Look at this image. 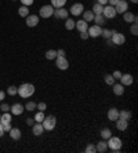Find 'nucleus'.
<instances>
[{
    "mask_svg": "<svg viewBox=\"0 0 138 153\" xmlns=\"http://www.w3.org/2000/svg\"><path fill=\"white\" fill-rule=\"evenodd\" d=\"M109 137H112V131H110L109 128H104L102 131H101V138H102V139H108Z\"/></svg>",
    "mask_w": 138,
    "mask_h": 153,
    "instance_id": "obj_35",
    "label": "nucleus"
},
{
    "mask_svg": "<svg viewBox=\"0 0 138 153\" xmlns=\"http://www.w3.org/2000/svg\"><path fill=\"white\" fill-rule=\"evenodd\" d=\"M36 109H37V111L44 112V111L47 109V103H46V102H39V103H36Z\"/></svg>",
    "mask_w": 138,
    "mask_h": 153,
    "instance_id": "obj_40",
    "label": "nucleus"
},
{
    "mask_svg": "<svg viewBox=\"0 0 138 153\" xmlns=\"http://www.w3.org/2000/svg\"><path fill=\"white\" fill-rule=\"evenodd\" d=\"M0 123H1V124L11 123V113H8V112H3L1 117H0Z\"/></svg>",
    "mask_w": 138,
    "mask_h": 153,
    "instance_id": "obj_28",
    "label": "nucleus"
},
{
    "mask_svg": "<svg viewBox=\"0 0 138 153\" xmlns=\"http://www.w3.org/2000/svg\"><path fill=\"white\" fill-rule=\"evenodd\" d=\"M8 134H10V137L13 139H15V141H18V139L22 137L21 130H19V128H11L10 131H8Z\"/></svg>",
    "mask_w": 138,
    "mask_h": 153,
    "instance_id": "obj_22",
    "label": "nucleus"
},
{
    "mask_svg": "<svg viewBox=\"0 0 138 153\" xmlns=\"http://www.w3.org/2000/svg\"><path fill=\"white\" fill-rule=\"evenodd\" d=\"M39 24V15H28L26 17V26L29 28H35Z\"/></svg>",
    "mask_w": 138,
    "mask_h": 153,
    "instance_id": "obj_13",
    "label": "nucleus"
},
{
    "mask_svg": "<svg viewBox=\"0 0 138 153\" xmlns=\"http://www.w3.org/2000/svg\"><path fill=\"white\" fill-rule=\"evenodd\" d=\"M17 93H18V87H15V85H10V87L7 88V94L11 95V97L17 95Z\"/></svg>",
    "mask_w": 138,
    "mask_h": 153,
    "instance_id": "obj_36",
    "label": "nucleus"
},
{
    "mask_svg": "<svg viewBox=\"0 0 138 153\" xmlns=\"http://www.w3.org/2000/svg\"><path fill=\"white\" fill-rule=\"evenodd\" d=\"M128 127V121L127 120H123V119H117L116 120V128L119 131H126Z\"/></svg>",
    "mask_w": 138,
    "mask_h": 153,
    "instance_id": "obj_21",
    "label": "nucleus"
},
{
    "mask_svg": "<svg viewBox=\"0 0 138 153\" xmlns=\"http://www.w3.org/2000/svg\"><path fill=\"white\" fill-rule=\"evenodd\" d=\"M18 14H19V17L26 18L29 15V8L26 7V6H22V7L18 8Z\"/></svg>",
    "mask_w": 138,
    "mask_h": 153,
    "instance_id": "obj_30",
    "label": "nucleus"
},
{
    "mask_svg": "<svg viewBox=\"0 0 138 153\" xmlns=\"http://www.w3.org/2000/svg\"><path fill=\"white\" fill-rule=\"evenodd\" d=\"M116 32L115 29H102V33H101V36H102L104 39H106V40H109L110 37H112V35Z\"/></svg>",
    "mask_w": 138,
    "mask_h": 153,
    "instance_id": "obj_25",
    "label": "nucleus"
},
{
    "mask_svg": "<svg viewBox=\"0 0 138 153\" xmlns=\"http://www.w3.org/2000/svg\"><path fill=\"white\" fill-rule=\"evenodd\" d=\"M68 11H69V14L75 15V17H79V15H81V13L84 11V6L81 3H75V4H72V7Z\"/></svg>",
    "mask_w": 138,
    "mask_h": 153,
    "instance_id": "obj_7",
    "label": "nucleus"
},
{
    "mask_svg": "<svg viewBox=\"0 0 138 153\" xmlns=\"http://www.w3.org/2000/svg\"><path fill=\"white\" fill-rule=\"evenodd\" d=\"M130 1H131V3H134V4H135V3H138V0H130Z\"/></svg>",
    "mask_w": 138,
    "mask_h": 153,
    "instance_id": "obj_52",
    "label": "nucleus"
},
{
    "mask_svg": "<svg viewBox=\"0 0 138 153\" xmlns=\"http://www.w3.org/2000/svg\"><path fill=\"white\" fill-rule=\"evenodd\" d=\"M19 1L22 3V6L29 7V6H32V4H33V1H35V0H19Z\"/></svg>",
    "mask_w": 138,
    "mask_h": 153,
    "instance_id": "obj_42",
    "label": "nucleus"
},
{
    "mask_svg": "<svg viewBox=\"0 0 138 153\" xmlns=\"http://www.w3.org/2000/svg\"><path fill=\"white\" fill-rule=\"evenodd\" d=\"M21 98H31L35 94V85L31 83H24L18 87V93Z\"/></svg>",
    "mask_w": 138,
    "mask_h": 153,
    "instance_id": "obj_1",
    "label": "nucleus"
},
{
    "mask_svg": "<svg viewBox=\"0 0 138 153\" xmlns=\"http://www.w3.org/2000/svg\"><path fill=\"white\" fill-rule=\"evenodd\" d=\"M97 149H95V145L94 143H89L86 146V153H95Z\"/></svg>",
    "mask_w": 138,
    "mask_h": 153,
    "instance_id": "obj_39",
    "label": "nucleus"
},
{
    "mask_svg": "<svg viewBox=\"0 0 138 153\" xmlns=\"http://www.w3.org/2000/svg\"><path fill=\"white\" fill-rule=\"evenodd\" d=\"M106 143H108V148H109L113 153L120 152L122 145H123V143H122V139L119 138V137H113V135L106 139Z\"/></svg>",
    "mask_w": 138,
    "mask_h": 153,
    "instance_id": "obj_2",
    "label": "nucleus"
},
{
    "mask_svg": "<svg viewBox=\"0 0 138 153\" xmlns=\"http://www.w3.org/2000/svg\"><path fill=\"white\" fill-rule=\"evenodd\" d=\"M68 0H51V6L54 8H61V7H65Z\"/></svg>",
    "mask_w": 138,
    "mask_h": 153,
    "instance_id": "obj_27",
    "label": "nucleus"
},
{
    "mask_svg": "<svg viewBox=\"0 0 138 153\" xmlns=\"http://www.w3.org/2000/svg\"><path fill=\"white\" fill-rule=\"evenodd\" d=\"M97 3L102 4V6H106V4H108V0H97Z\"/></svg>",
    "mask_w": 138,
    "mask_h": 153,
    "instance_id": "obj_49",
    "label": "nucleus"
},
{
    "mask_svg": "<svg viewBox=\"0 0 138 153\" xmlns=\"http://www.w3.org/2000/svg\"><path fill=\"white\" fill-rule=\"evenodd\" d=\"M81 15H83V19H84L86 22H91L92 19H94V15L95 14H94L91 10H86L81 13Z\"/></svg>",
    "mask_w": 138,
    "mask_h": 153,
    "instance_id": "obj_23",
    "label": "nucleus"
},
{
    "mask_svg": "<svg viewBox=\"0 0 138 153\" xmlns=\"http://www.w3.org/2000/svg\"><path fill=\"white\" fill-rule=\"evenodd\" d=\"M123 19L127 24H133V22H137V15L131 11H126V13H123Z\"/></svg>",
    "mask_w": 138,
    "mask_h": 153,
    "instance_id": "obj_14",
    "label": "nucleus"
},
{
    "mask_svg": "<svg viewBox=\"0 0 138 153\" xmlns=\"http://www.w3.org/2000/svg\"><path fill=\"white\" fill-rule=\"evenodd\" d=\"M112 87H113V94L115 95L120 97V95H123L124 94V85L122 84V83H115Z\"/></svg>",
    "mask_w": 138,
    "mask_h": 153,
    "instance_id": "obj_19",
    "label": "nucleus"
},
{
    "mask_svg": "<svg viewBox=\"0 0 138 153\" xmlns=\"http://www.w3.org/2000/svg\"><path fill=\"white\" fill-rule=\"evenodd\" d=\"M130 32H131V35H134V36H137V35H138V26H137V22H133V24H131V26H130Z\"/></svg>",
    "mask_w": 138,
    "mask_h": 153,
    "instance_id": "obj_38",
    "label": "nucleus"
},
{
    "mask_svg": "<svg viewBox=\"0 0 138 153\" xmlns=\"http://www.w3.org/2000/svg\"><path fill=\"white\" fill-rule=\"evenodd\" d=\"M58 55H57V50H48L46 53V58L47 59H50V61H53V59H55Z\"/></svg>",
    "mask_w": 138,
    "mask_h": 153,
    "instance_id": "obj_34",
    "label": "nucleus"
},
{
    "mask_svg": "<svg viewBox=\"0 0 138 153\" xmlns=\"http://www.w3.org/2000/svg\"><path fill=\"white\" fill-rule=\"evenodd\" d=\"M57 55L58 57H65V50H62V48H61V50H57Z\"/></svg>",
    "mask_w": 138,
    "mask_h": 153,
    "instance_id": "obj_46",
    "label": "nucleus"
},
{
    "mask_svg": "<svg viewBox=\"0 0 138 153\" xmlns=\"http://www.w3.org/2000/svg\"><path fill=\"white\" fill-rule=\"evenodd\" d=\"M102 10H104V6L102 4H99V3H95L94 6H92V13L94 14H102Z\"/></svg>",
    "mask_w": 138,
    "mask_h": 153,
    "instance_id": "obj_32",
    "label": "nucleus"
},
{
    "mask_svg": "<svg viewBox=\"0 0 138 153\" xmlns=\"http://www.w3.org/2000/svg\"><path fill=\"white\" fill-rule=\"evenodd\" d=\"M110 42H112V44H115V46H122V44L126 43V36H124L123 33L115 32L113 35H112V37H110Z\"/></svg>",
    "mask_w": 138,
    "mask_h": 153,
    "instance_id": "obj_6",
    "label": "nucleus"
},
{
    "mask_svg": "<svg viewBox=\"0 0 138 153\" xmlns=\"http://www.w3.org/2000/svg\"><path fill=\"white\" fill-rule=\"evenodd\" d=\"M10 112L14 116H19V114H22L25 112V106H22L21 103H14V105L10 106Z\"/></svg>",
    "mask_w": 138,
    "mask_h": 153,
    "instance_id": "obj_12",
    "label": "nucleus"
},
{
    "mask_svg": "<svg viewBox=\"0 0 138 153\" xmlns=\"http://www.w3.org/2000/svg\"><path fill=\"white\" fill-rule=\"evenodd\" d=\"M65 29L66 30H73L75 29V21L72 18H66L65 19Z\"/></svg>",
    "mask_w": 138,
    "mask_h": 153,
    "instance_id": "obj_29",
    "label": "nucleus"
},
{
    "mask_svg": "<svg viewBox=\"0 0 138 153\" xmlns=\"http://www.w3.org/2000/svg\"><path fill=\"white\" fill-rule=\"evenodd\" d=\"M120 83L124 85V87H126V85H131L133 83H134V77H133V75H130V73H127V75H122Z\"/></svg>",
    "mask_w": 138,
    "mask_h": 153,
    "instance_id": "obj_16",
    "label": "nucleus"
},
{
    "mask_svg": "<svg viewBox=\"0 0 138 153\" xmlns=\"http://www.w3.org/2000/svg\"><path fill=\"white\" fill-rule=\"evenodd\" d=\"M1 126H3L4 132H8V131L11 130V128H13V127H11V123H6V124H1Z\"/></svg>",
    "mask_w": 138,
    "mask_h": 153,
    "instance_id": "obj_44",
    "label": "nucleus"
},
{
    "mask_svg": "<svg viewBox=\"0 0 138 153\" xmlns=\"http://www.w3.org/2000/svg\"><path fill=\"white\" fill-rule=\"evenodd\" d=\"M75 28L78 29L79 32H86L89 29V22H86L84 19H80V21L75 22Z\"/></svg>",
    "mask_w": 138,
    "mask_h": 153,
    "instance_id": "obj_15",
    "label": "nucleus"
},
{
    "mask_svg": "<svg viewBox=\"0 0 138 153\" xmlns=\"http://www.w3.org/2000/svg\"><path fill=\"white\" fill-rule=\"evenodd\" d=\"M117 1H119V0H108V4H109V6H113V7H115Z\"/></svg>",
    "mask_w": 138,
    "mask_h": 153,
    "instance_id": "obj_48",
    "label": "nucleus"
},
{
    "mask_svg": "<svg viewBox=\"0 0 138 153\" xmlns=\"http://www.w3.org/2000/svg\"><path fill=\"white\" fill-rule=\"evenodd\" d=\"M26 124H28V126H33V124H35V119H31V117L26 119Z\"/></svg>",
    "mask_w": 138,
    "mask_h": 153,
    "instance_id": "obj_47",
    "label": "nucleus"
},
{
    "mask_svg": "<svg viewBox=\"0 0 138 153\" xmlns=\"http://www.w3.org/2000/svg\"><path fill=\"white\" fill-rule=\"evenodd\" d=\"M53 14H54V7L51 4H46V6L40 7L39 10V17L42 18H50L53 17Z\"/></svg>",
    "mask_w": 138,
    "mask_h": 153,
    "instance_id": "obj_4",
    "label": "nucleus"
},
{
    "mask_svg": "<svg viewBox=\"0 0 138 153\" xmlns=\"http://www.w3.org/2000/svg\"><path fill=\"white\" fill-rule=\"evenodd\" d=\"M36 109V102H32V101H29L26 105H25V111H29V112H33Z\"/></svg>",
    "mask_w": 138,
    "mask_h": 153,
    "instance_id": "obj_37",
    "label": "nucleus"
},
{
    "mask_svg": "<svg viewBox=\"0 0 138 153\" xmlns=\"http://www.w3.org/2000/svg\"><path fill=\"white\" fill-rule=\"evenodd\" d=\"M54 17L58 18V19H66L69 17V11L66 10L65 7H61V8H54Z\"/></svg>",
    "mask_w": 138,
    "mask_h": 153,
    "instance_id": "obj_10",
    "label": "nucleus"
},
{
    "mask_svg": "<svg viewBox=\"0 0 138 153\" xmlns=\"http://www.w3.org/2000/svg\"><path fill=\"white\" fill-rule=\"evenodd\" d=\"M115 10H116V14H123V13L128 11V3L126 0H119L115 6Z\"/></svg>",
    "mask_w": 138,
    "mask_h": 153,
    "instance_id": "obj_11",
    "label": "nucleus"
},
{
    "mask_svg": "<svg viewBox=\"0 0 138 153\" xmlns=\"http://www.w3.org/2000/svg\"><path fill=\"white\" fill-rule=\"evenodd\" d=\"M13 1H14V0H13Z\"/></svg>",
    "mask_w": 138,
    "mask_h": 153,
    "instance_id": "obj_54",
    "label": "nucleus"
},
{
    "mask_svg": "<svg viewBox=\"0 0 138 153\" xmlns=\"http://www.w3.org/2000/svg\"><path fill=\"white\" fill-rule=\"evenodd\" d=\"M44 117H46V114H44V112L39 111V112H37V113L35 114V117H33V119H35V121H36V123H42V121L44 120Z\"/></svg>",
    "mask_w": 138,
    "mask_h": 153,
    "instance_id": "obj_33",
    "label": "nucleus"
},
{
    "mask_svg": "<svg viewBox=\"0 0 138 153\" xmlns=\"http://www.w3.org/2000/svg\"><path fill=\"white\" fill-rule=\"evenodd\" d=\"M92 21L95 22V25H98V26H102L104 24H105V17H104L102 14H95L94 15V19H92Z\"/></svg>",
    "mask_w": 138,
    "mask_h": 153,
    "instance_id": "obj_24",
    "label": "nucleus"
},
{
    "mask_svg": "<svg viewBox=\"0 0 138 153\" xmlns=\"http://www.w3.org/2000/svg\"><path fill=\"white\" fill-rule=\"evenodd\" d=\"M80 37L83 40H87V39H89L90 36H89V33H87V30H86V32H80Z\"/></svg>",
    "mask_w": 138,
    "mask_h": 153,
    "instance_id": "obj_45",
    "label": "nucleus"
},
{
    "mask_svg": "<svg viewBox=\"0 0 138 153\" xmlns=\"http://www.w3.org/2000/svg\"><path fill=\"white\" fill-rule=\"evenodd\" d=\"M55 66H57L60 71H66L69 68V62L65 57H57L55 58Z\"/></svg>",
    "mask_w": 138,
    "mask_h": 153,
    "instance_id": "obj_8",
    "label": "nucleus"
},
{
    "mask_svg": "<svg viewBox=\"0 0 138 153\" xmlns=\"http://www.w3.org/2000/svg\"><path fill=\"white\" fill-rule=\"evenodd\" d=\"M131 116H133V113H131L130 111H126V109L119 112V119H123V120H127L128 121L131 119Z\"/></svg>",
    "mask_w": 138,
    "mask_h": 153,
    "instance_id": "obj_26",
    "label": "nucleus"
},
{
    "mask_svg": "<svg viewBox=\"0 0 138 153\" xmlns=\"http://www.w3.org/2000/svg\"><path fill=\"white\" fill-rule=\"evenodd\" d=\"M4 135V130H3V126H1V123H0V137Z\"/></svg>",
    "mask_w": 138,
    "mask_h": 153,
    "instance_id": "obj_51",
    "label": "nucleus"
},
{
    "mask_svg": "<svg viewBox=\"0 0 138 153\" xmlns=\"http://www.w3.org/2000/svg\"><path fill=\"white\" fill-rule=\"evenodd\" d=\"M44 131H53L55 126H57V117L55 116H46L44 120L42 121Z\"/></svg>",
    "mask_w": 138,
    "mask_h": 153,
    "instance_id": "obj_3",
    "label": "nucleus"
},
{
    "mask_svg": "<svg viewBox=\"0 0 138 153\" xmlns=\"http://www.w3.org/2000/svg\"><path fill=\"white\" fill-rule=\"evenodd\" d=\"M122 75H123V73H122L120 71H115L113 73H112V76H113V77H115V80H120Z\"/></svg>",
    "mask_w": 138,
    "mask_h": 153,
    "instance_id": "obj_41",
    "label": "nucleus"
},
{
    "mask_svg": "<svg viewBox=\"0 0 138 153\" xmlns=\"http://www.w3.org/2000/svg\"><path fill=\"white\" fill-rule=\"evenodd\" d=\"M95 149H97V152H99V153H105L106 150H108V143H106V139H102V141L97 142Z\"/></svg>",
    "mask_w": 138,
    "mask_h": 153,
    "instance_id": "obj_20",
    "label": "nucleus"
},
{
    "mask_svg": "<svg viewBox=\"0 0 138 153\" xmlns=\"http://www.w3.org/2000/svg\"><path fill=\"white\" fill-rule=\"evenodd\" d=\"M108 119L110 121H116L119 119V109L116 108H110L109 111H108Z\"/></svg>",
    "mask_w": 138,
    "mask_h": 153,
    "instance_id": "obj_18",
    "label": "nucleus"
},
{
    "mask_svg": "<svg viewBox=\"0 0 138 153\" xmlns=\"http://www.w3.org/2000/svg\"><path fill=\"white\" fill-rule=\"evenodd\" d=\"M32 132H33V135L36 137H40L44 132V128H43V124L42 123H35V124L32 126Z\"/></svg>",
    "mask_w": 138,
    "mask_h": 153,
    "instance_id": "obj_17",
    "label": "nucleus"
},
{
    "mask_svg": "<svg viewBox=\"0 0 138 153\" xmlns=\"http://www.w3.org/2000/svg\"><path fill=\"white\" fill-rule=\"evenodd\" d=\"M102 15L105 17V19H112V18L116 17V10H115L113 6H109V4H106V6H104Z\"/></svg>",
    "mask_w": 138,
    "mask_h": 153,
    "instance_id": "obj_5",
    "label": "nucleus"
},
{
    "mask_svg": "<svg viewBox=\"0 0 138 153\" xmlns=\"http://www.w3.org/2000/svg\"><path fill=\"white\" fill-rule=\"evenodd\" d=\"M0 117H1V114H0Z\"/></svg>",
    "mask_w": 138,
    "mask_h": 153,
    "instance_id": "obj_53",
    "label": "nucleus"
},
{
    "mask_svg": "<svg viewBox=\"0 0 138 153\" xmlns=\"http://www.w3.org/2000/svg\"><path fill=\"white\" fill-rule=\"evenodd\" d=\"M87 33H89L90 37H94V39H97V37H99L101 36V33H102V28L98 25H92V26H89V29H87Z\"/></svg>",
    "mask_w": 138,
    "mask_h": 153,
    "instance_id": "obj_9",
    "label": "nucleus"
},
{
    "mask_svg": "<svg viewBox=\"0 0 138 153\" xmlns=\"http://www.w3.org/2000/svg\"><path fill=\"white\" fill-rule=\"evenodd\" d=\"M0 111L1 112H8L10 111V106H8L7 103H1V105H0Z\"/></svg>",
    "mask_w": 138,
    "mask_h": 153,
    "instance_id": "obj_43",
    "label": "nucleus"
},
{
    "mask_svg": "<svg viewBox=\"0 0 138 153\" xmlns=\"http://www.w3.org/2000/svg\"><path fill=\"white\" fill-rule=\"evenodd\" d=\"M6 98V93L4 91H0V101H3Z\"/></svg>",
    "mask_w": 138,
    "mask_h": 153,
    "instance_id": "obj_50",
    "label": "nucleus"
},
{
    "mask_svg": "<svg viewBox=\"0 0 138 153\" xmlns=\"http://www.w3.org/2000/svg\"><path fill=\"white\" fill-rule=\"evenodd\" d=\"M104 82H105L108 85H113L115 83H116V80H115V77L112 75H105L104 76Z\"/></svg>",
    "mask_w": 138,
    "mask_h": 153,
    "instance_id": "obj_31",
    "label": "nucleus"
}]
</instances>
